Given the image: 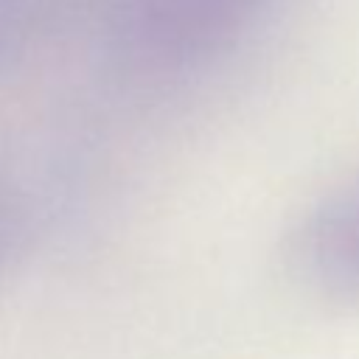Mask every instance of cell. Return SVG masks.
<instances>
[{
    "label": "cell",
    "instance_id": "obj_1",
    "mask_svg": "<svg viewBox=\"0 0 359 359\" xmlns=\"http://www.w3.org/2000/svg\"><path fill=\"white\" fill-rule=\"evenodd\" d=\"M104 53L129 81L177 84L230 59L286 0H95Z\"/></svg>",
    "mask_w": 359,
    "mask_h": 359
},
{
    "label": "cell",
    "instance_id": "obj_3",
    "mask_svg": "<svg viewBox=\"0 0 359 359\" xmlns=\"http://www.w3.org/2000/svg\"><path fill=\"white\" fill-rule=\"evenodd\" d=\"M90 0H0V76L53 39Z\"/></svg>",
    "mask_w": 359,
    "mask_h": 359
},
{
    "label": "cell",
    "instance_id": "obj_2",
    "mask_svg": "<svg viewBox=\"0 0 359 359\" xmlns=\"http://www.w3.org/2000/svg\"><path fill=\"white\" fill-rule=\"evenodd\" d=\"M289 261L306 289L359 303V174L306 208L289 236Z\"/></svg>",
    "mask_w": 359,
    "mask_h": 359
},
{
    "label": "cell",
    "instance_id": "obj_4",
    "mask_svg": "<svg viewBox=\"0 0 359 359\" xmlns=\"http://www.w3.org/2000/svg\"><path fill=\"white\" fill-rule=\"evenodd\" d=\"M25 238V208L17 188L0 174V283L17 261Z\"/></svg>",
    "mask_w": 359,
    "mask_h": 359
}]
</instances>
